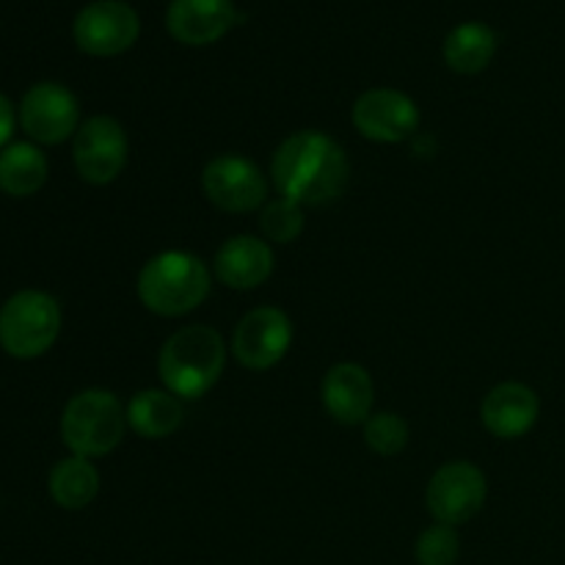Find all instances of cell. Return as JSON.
<instances>
[{
  "mask_svg": "<svg viewBox=\"0 0 565 565\" xmlns=\"http://www.w3.org/2000/svg\"><path fill=\"white\" fill-rule=\"evenodd\" d=\"M353 127L375 143H401L419 127V108L397 88H370L353 103Z\"/></svg>",
  "mask_w": 565,
  "mask_h": 565,
  "instance_id": "cell-12",
  "label": "cell"
},
{
  "mask_svg": "<svg viewBox=\"0 0 565 565\" xmlns=\"http://www.w3.org/2000/svg\"><path fill=\"white\" fill-rule=\"evenodd\" d=\"M141 33L136 9L125 0H94L83 6L72 25V36L81 53L94 58H114L127 53Z\"/></svg>",
  "mask_w": 565,
  "mask_h": 565,
  "instance_id": "cell-8",
  "label": "cell"
},
{
  "mask_svg": "<svg viewBox=\"0 0 565 565\" xmlns=\"http://www.w3.org/2000/svg\"><path fill=\"white\" fill-rule=\"evenodd\" d=\"M20 125L33 143L55 147L81 130V105L75 94L61 83H36L22 97Z\"/></svg>",
  "mask_w": 565,
  "mask_h": 565,
  "instance_id": "cell-11",
  "label": "cell"
},
{
  "mask_svg": "<svg viewBox=\"0 0 565 565\" xmlns=\"http://www.w3.org/2000/svg\"><path fill=\"white\" fill-rule=\"evenodd\" d=\"M307 226V218H303V204L292 202V199L276 196L270 202H265V207L259 210V232L268 243H279V246H287V243L298 241Z\"/></svg>",
  "mask_w": 565,
  "mask_h": 565,
  "instance_id": "cell-21",
  "label": "cell"
},
{
  "mask_svg": "<svg viewBox=\"0 0 565 565\" xmlns=\"http://www.w3.org/2000/svg\"><path fill=\"white\" fill-rule=\"evenodd\" d=\"M61 334V307L50 292L20 290L0 307V348L14 359H39Z\"/></svg>",
  "mask_w": 565,
  "mask_h": 565,
  "instance_id": "cell-5",
  "label": "cell"
},
{
  "mask_svg": "<svg viewBox=\"0 0 565 565\" xmlns=\"http://www.w3.org/2000/svg\"><path fill=\"white\" fill-rule=\"evenodd\" d=\"M320 401L331 419L340 425H364L373 417V375L356 362H340L323 375Z\"/></svg>",
  "mask_w": 565,
  "mask_h": 565,
  "instance_id": "cell-13",
  "label": "cell"
},
{
  "mask_svg": "<svg viewBox=\"0 0 565 565\" xmlns=\"http://www.w3.org/2000/svg\"><path fill=\"white\" fill-rule=\"evenodd\" d=\"M292 345V320L279 307H257L237 320L230 353L241 367L265 373L287 356Z\"/></svg>",
  "mask_w": 565,
  "mask_h": 565,
  "instance_id": "cell-7",
  "label": "cell"
},
{
  "mask_svg": "<svg viewBox=\"0 0 565 565\" xmlns=\"http://www.w3.org/2000/svg\"><path fill=\"white\" fill-rule=\"evenodd\" d=\"M17 116H14V105L9 103L6 94H0V149L9 147V138L14 132Z\"/></svg>",
  "mask_w": 565,
  "mask_h": 565,
  "instance_id": "cell-24",
  "label": "cell"
},
{
  "mask_svg": "<svg viewBox=\"0 0 565 565\" xmlns=\"http://www.w3.org/2000/svg\"><path fill=\"white\" fill-rule=\"evenodd\" d=\"M497 53V33L486 22H461L445 39V64L458 75H478Z\"/></svg>",
  "mask_w": 565,
  "mask_h": 565,
  "instance_id": "cell-20",
  "label": "cell"
},
{
  "mask_svg": "<svg viewBox=\"0 0 565 565\" xmlns=\"http://www.w3.org/2000/svg\"><path fill=\"white\" fill-rule=\"evenodd\" d=\"M274 248L257 235H232L213 259V276L230 290H257L274 274Z\"/></svg>",
  "mask_w": 565,
  "mask_h": 565,
  "instance_id": "cell-14",
  "label": "cell"
},
{
  "mask_svg": "<svg viewBox=\"0 0 565 565\" xmlns=\"http://www.w3.org/2000/svg\"><path fill=\"white\" fill-rule=\"evenodd\" d=\"M458 555H461V539L450 524L434 522L428 530H423L414 546V557L419 565H456Z\"/></svg>",
  "mask_w": 565,
  "mask_h": 565,
  "instance_id": "cell-23",
  "label": "cell"
},
{
  "mask_svg": "<svg viewBox=\"0 0 565 565\" xmlns=\"http://www.w3.org/2000/svg\"><path fill=\"white\" fill-rule=\"evenodd\" d=\"M541 414V401L535 390H530L522 381H505L497 384L480 406V419L486 430L497 439H522L535 428Z\"/></svg>",
  "mask_w": 565,
  "mask_h": 565,
  "instance_id": "cell-16",
  "label": "cell"
},
{
  "mask_svg": "<svg viewBox=\"0 0 565 565\" xmlns=\"http://www.w3.org/2000/svg\"><path fill=\"white\" fill-rule=\"evenodd\" d=\"M210 287H213V270L202 257L182 248L149 257L136 281L138 301L160 318L191 315L207 301Z\"/></svg>",
  "mask_w": 565,
  "mask_h": 565,
  "instance_id": "cell-3",
  "label": "cell"
},
{
  "mask_svg": "<svg viewBox=\"0 0 565 565\" xmlns=\"http://www.w3.org/2000/svg\"><path fill=\"white\" fill-rule=\"evenodd\" d=\"M47 174V158L36 143L17 141L0 149V191L9 196H33L36 191H42Z\"/></svg>",
  "mask_w": 565,
  "mask_h": 565,
  "instance_id": "cell-18",
  "label": "cell"
},
{
  "mask_svg": "<svg viewBox=\"0 0 565 565\" xmlns=\"http://www.w3.org/2000/svg\"><path fill=\"white\" fill-rule=\"evenodd\" d=\"M226 342L213 326H185L163 342L158 353V375L163 390L180 401H199L218 384L226 364Z\"/></svg>",
  "mask_w": 565,
  "mask_h": 565,
  "instance_id": "cell-2",
  "label": "cell"
},
{
  "mask_svg": "<svg viewBox=\"0 0 565 565\" xmlns=\"http://www.w3.org/2000/svg\"><path fill=\"white\" fill-rule=\"evenodd\" d=\"M237 22L232 0H171L166 31L188 47H204L224 39Z\"/></svg>",
  "mask_w": 565,
  "mask_h": 565,
  "instance_id": "cell-15",
  "label": "cell"
},
{
  "mask_svg": "<svg viewBox=\"0 0 565 565\" xmlns=\"http://www.w3.org/2000/svg\"><path fill=\"white\" fill-rule=\"evenodd\" d=\"M270 177L279 196L303 207L337 202L351 180V163L340 141L320 130H298L276 147Z\"/></svg>",
  "mask_w": 565,
  "mask_h": 565,
  "instance_id": "cell-1",
  "label": "cell"
},
{
  "mask_svg": "<svg viewBox=\"0 0 565 565\" xmlns=\"http://www.w3.org/2000/svg\"><path fill=\"white\" fill-rule=\"evenodd\" d=\"M50 497L64 511H83L92 505L99 494V472L92 458L70 456L61 458L53 467L47 480Z\"/></svg>",
  "mask_w": 565,
  "mask_h": 565,
  "instance_id": "cell-19",
  "label": "cell"
},
{
  "mask_svg": "<svg viewBox=\"0 0 565 565\" xmlns=\"http://www.w3.org/2000/svg\"><path fill=\"white\" fill-rule=\"evenodd\" d=\"M127 406L108 390H83L61 414V439L72 456L103 458L121 445L127 434Z\"/></svg>",
  "mask_w": 565,
  "mask_h": 565,
  "instance_id": "cell-4",
  "label": "cell"
},
{
  "mask_svg": "<svg viewBox=\"0 0 565 565\" xmlns=\"http://www.w3.org/2000/svg\"><path fill=\"white\" fill-rule=\"evenodd\" d=\"M486 497H489V480L483 469L469 461H450L436 469L425 491L434 522L450 524V527L467 524L469 519L478 516L486 505Z\"/></svg>",
  "mask_w": 565,
  "mask_h": 565,
  "instance_id": "cell-9",
  "label": "cell"
},
{
  "mask_svg": "<svg viewBox=\"0 0 565 565\" xmlns=\"http://www.w3.org/2000/svg\"><path fill=\"white\" fill-rule=\"evenodd\" d=\"M202 191L224 213H254L268 202V182L254 160L243 154H218L202 171Z\"/></svg>",
  "mask_w": 565,
  "mask_h": 565,
  "instance_id": "cell-10",
  "label": "cell"
},
{
  "mask_svg": "<svg viewBox=\"0 0 565 565\" xmlns=\"http://www.w3.org/2000/svg\"><path fill=\"white\" fill-rule=\"evenodd\" d=\"M185 423V401L169 390H141L127 403V425L141 439L158 441Z\"/></svg>",
  "mask_w": 565,
  "mask_h": 565,
  "instance_id": "cell-17",
  "label": "cell"
},
{
  "mask_svg": "<svg viewBox=\"0 0 565 565\" xmlns=\"http://www.w3.org/2000/svg\"><path fill=\"white\" fill-rule=\"evenodd\" d=\"M408 436H412V428L395 412H375L364 423V445L384 458L401 456L408 445Z\"/></svg>",
  "mask_w": 565,
  "mask_h": 565,
  "instance_id": "cell-22",
  "label": "cell"
},
{
  "mask_svg": "<svg viewBox=\"0 0 565 565\" xmlns=\"http://www.w3.org/2000/svg\"><path fill=\"white\" fill-rule=\"evenodd\" d=\"M72 160L88 185H110L119 180L130 160V138L121 121L105 114L83 121L72 143Z\"/></svg>",
  "mask_w": 565,
  "mask_h": 565,
  "instance_id": "cell-6",
  "label": "cell"
}]
</instances>
